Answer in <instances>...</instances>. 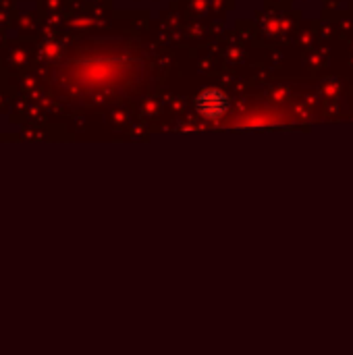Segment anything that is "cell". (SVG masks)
Listing matches in <instances>:
<instances>
[{
  "instance_id": "obj_1",
  "label": "cell",
  "mask_w": 353,
  "mask_h": 355,
  "mask_svg": "<svg viewBox=\"0 0 353 355\" xmlns=\"http://www.w3.org/2000/svg\"><path fill=\"white\" fill-rule=\"evenodd\" d=\"M196 108L202 116L206 119H218L227 112L229 108V98L221 89H206L196 98Z\"/></svg>"
}]
</instances>
